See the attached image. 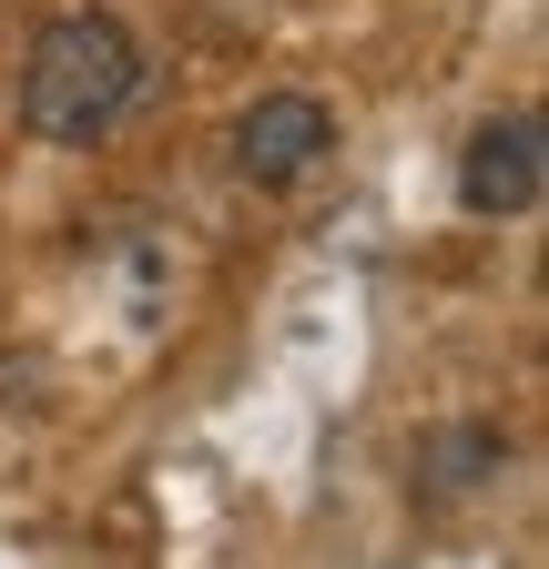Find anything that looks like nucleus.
<instances>
[{"label":"nucleus","instance_id":"1","mask_svg":"<svg viewBox=\"0 0 549 569\" xmlns=\"http://www.w3.org/2000/svg\"><path fill=\"white\" fill-rule=\"evenodd\" d=\"M143 102V41L112 11H61L21 61V122L41 142H102Z\"/></svg>","mask_w":549,"mask_h":569},{"label":"nucleus","instance_id":"2","mask_svg":"<svg viewBox=\"0 0 549 569\" xmlns=\"http://www.w3.org/2000/svg\"><path fill=\"white\" fill-rule=\"evenodd\" d=\"M539 122L529 112H489L468 132V153H458V213H478V224H519V213L539 203Z\"/></svg>","mask_w":549,"mask_h":569},{"label":"nucleus","instance_id":"3","mask_svg":"<svg viewBox=\"0 0 549 569\" xmlns=\"http://www.w3.org/2000/svg\"><path fill=\"white\" fill-rule=\"evenodd\" d=\"M326 142H336V112H326L316 92H264V102H244V122H234V173H244L254 193H286V183H306V173L326 163Z\"/></svg>","mask_w":549,"mask_h":569},{"label":"nucleus","instance_id":"4","mask_svg":"<svg viewBox=\"0 0 549 569\" xmlns=\"http://www.w3.org/2000/svg\"><path fill=\"white\" fill-rule=\"evenodd\" d=\"M499 468H509V438L489 417H458V427H428L418 438V498H438V509L448 498H478Z\"/></svg>","mask_w":549,"mask_h":569}]
</instances>
